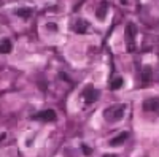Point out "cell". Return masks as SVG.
Returning a JSON list of instances; mask_svg holds the SVG:
<instances>
[{"label": "cell", "instance_id": "1", "mask_svg": "<svg viewBox=\"0 0 159 157\" xmlns=\"http://www.w3.org/2000/svg\"><path fill=\"white\" fill-rule=\"evenodd\" d=\"M135 35H137V27L135 24H127L126 25V43H127V51L135 49Z\"/></svg>", "mask_w": 159, "mask_h": 157}, {"label": "cell", "instance_id": "2", "mask_svg": "<svg viewBox=\"0 0 159 157\" xmlns=\"http://www.w3.org/2000/svg\"><path fill=\"white\" fill-rule=\"evenodd\" d=\"M123 113H124V105H118V107H111L105 111V117H107L110 122H115L118 119H121Z\"/></svg>", "mask_w": 159, "mask_h": 157}, {"label": "cell", "instance_id": "3", "mask_svg": "<svg viewBox=\"0 0 159 157\" xmlns=\"http://www.w3.org/2000/svg\"><path fill=\"white\" fill-rule=\"evenodd\" d=\"M99 90L97 89H94L92 86H88L84 90H83V98H84V102L88 103V105H91V103H94L97 98H99Z\"/></svg>", "mask_w": 159, "mask_h": 157}, {"label": "cell", "instance_id": "4", "mask_svg": "<svg viewBox=\"0 0 159 157\" xmlns=\"http://www.w3.org/2000/svg\"><path fill=\"white\" fill-rule=\"evenodd\" d=\"M32 119H42V121H46V122H54L57 119V116H56L54 110H45V111H40V113L34 114Z\"/></svg>", "mask_w": 159, "mask_h": 157}, {"label": "cell", "instance_id": "5", "mask_svg": "<svg viewBox=\"0 0 159 157\" xmlns=\"http://www.w3.org/2000/svg\"><path fill=\"white\" fill-rule=\"evenodd\" d=\"M143 110L145 111H157L159 110V100L157 98H148L143 102Z\"/></svg>", "mask_w": 159, "mask_h": 157}, {"label": "cell", "instance_id": "6", "mask_svg": "<svg viewBox=\"0 0 159 157\" xmlns=\"http://www.w3.org/2000/svg\"><path fill=\"white\" fill-rule=\"evenodd\" d=\"M88 27H89V24L84 21V19H76V22H75V25H73V30L76 32V33H86L88 32Z\"/></svg>", "mask_w": 159, "mask_h": 157}, {"label": "cell", "instance_id": "7", "mask_svg": "<svg viewBox=\"0 0 159 157\" xmlns=\"http://www.w3.org/2000/svg\"><path fill=\"white\" fill-rule=\"evenodd\" d=\"M151 78H153V70L150 67H145L143 72H142V83H143V86H148L151 83Z\"/></svg>", "mask_w": 159, "mask_h": 157}, {"label": "cell", "instance_id": "8", "mask_svg": "<svg viewBox=\"0 0 159 157\" xmlns=\"http://www.w3.org/2000/svg\"><path fill=\"white\" fill-rule=\"evenodd\" d=\"M126 140H127V132H123V133H119L118 137L110 140V146H119V145H123Z\"/></svg>", "mask_w": 159, "mask_h": 157}, {"label": "cell", "instance_id": "9", "mask_svg": "<svg viewBox=\"0 0 159 157\" xmlns=\"http://www.w3.org/2000/svg\"><path fill=\"white\" fill-rule=\"evenodd\" d=\"M13 49V45L10 40H0V54H8Z\"/></svg>", "mask_w": 159, "mask_h": 157}, {"label": "cell", "instance_id": "10", "mask_svg": "<svg viewBox=\"0 0 159 157\" xmlns=\"http://www.w3.org/2000/svg\"><path fill=\"white\" fill-rule=\"evenodd\" d=\"M107 11H108V3H107V2H102L100 7H99L97 11H96V16H97L99 19H103L105 15H107Z\"/></svg>", "mask_w": 159, "mask_h": 157}, {"label": "cell", "instance_id": "11", "mask_svg": "<svg viewBox=\"0 0 159 157\" xmlns=\"http://www.w3.org/2000/svg\"><path fill=\"white\" fill-rule=\"evenodd\" d=\"M123 84H124V80H123L121 76H118V78H115L113 83L110 84V89H111V90H118V89L123 87Z\"/></svg>", "mask_w": 159, "mask_h": 157}, {"label": "cell", "instance_id": "12", "mask_svg": "<svg viewBox=\"0 0 159 157\" xmlns=\"http://www.w3.org/2000/svg\"><path fill=\"white\" fill-rule=\"evenodd\" d=\"M32 10L30 8H19L18 11H16V15L19 16V18H29V16H32Z\"/></svg>", "mask_w": 159, "mask_h": 157}, {"label": "cell", "instance_id": "13", "mask_svg": "<svg viewBox=\"0 0 159 157\" xmlns=\"http://www.w3.org/2000/svg\"><path fill=\"white\" fill-rule=\"evenodd\" d=\"M46 29H49V30H52V32H57V30H59L57 24H54V22H48V24H46Z\"/></svg>", "mask_w": 159, "mask_h": 157}, {"label": "cell", "instance_id": "14", "mask_svg": "<svg viewBox=\"0 0 159 157\" xmlns=\"http://www.w3.org/2000/svg\"><path fill=\"white\" fill-rule=\"evenodd\" d=\"M81 149H83V152H84L86 155H89V154L92 152V151H91V148H88L86 145H83V146H81Z\"/></svg>", "mask_w": 159, "mask_h": 157}]
</instances>
